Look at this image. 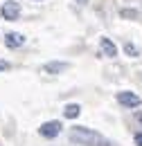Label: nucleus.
Here are the masks:
<instances>
[{
  "mask_svg": "<svg viewBox=\"0 0 142 146\" xmlns=\"http://www.w3.org/2000/svg\"><path fill=\"white\" fill-rule=\"evenodd\" d=\"M133 142H135V146H142V133H135V135H133Z\"/></svg>",
  "mask_w": 142,
  "mask_h": 146,
  "instance_id": "12",
  "label": "nucleus"
},
{
  "mask_svg": "<svg viewBox=\"0 0 142 146\" xmlns=\"http://www.w3.org/2000/svg\"><path fill=\"white\" fill-rule=\"evenodd\" d=\"M70 139L77 142V144H81V146H113L104 135H99L97 130L86 128V126H72L70 128Z\"/></svg>",
  "mask_w": 142,
  "mask_h": 146,
  "instance_id": "1",
  "label": "nucleus"
},
{
  "mask_svg": "<svg viewBox=\"0 0 142 146\" xmlns=\"http://www.w3.org/2000/svg\"><path fill=\"white\" fill-rule=\"evenodd\" d=\"M61 128L63 124L59 121V119H52V121H45V124H41L38 128V133H41V137H48V139H54L59 133H61Z\"/></svg>",
  "mask_w": 142,
  "mask_h": 146,
  "instance_id": "3",
  "label": "nucleus"
},
{
  "mask_svg": "<svg viewBox=\"0 0 142 146\" xmlns=\"http://www.w3.org/2000/svg\"><path fill=\"white\" fill-rule=\"evenodd\" d=\"M0 16L5 20H18L20 18V5H18L16 0H7L0 7Z\"/></svg>",
  "mask_w": 142,
  "mask_h": 146,
  "instance_id": "2",
  "label": "nucleus"
},
{
  "mask_svg": "<svg viewBox=\"0 0 142 146\" xmlns=\"http://www.w3.org/2000/svg\"><path fill=\"white\" fill-rule=\"evenodd\" d=\"M36 2H41V0H36Z\"/></svg>",
  "mask_w": 142,
  "mask_h": 146,
  "instance_id": "14",
  "label": "nucleus"
},
{
  "mask_svg": "<svg viewBox=\"0 0 142 146\" xmlns=\"http://www.w3.org/2000/svg\"><path fill=\"white\" fill-rule=\"evenodd\" d=\"M68 68H70L68 61H48V63L43 65V72H48V74H61V72H66Z\"/></svg>",
  "mask_w": 142,
  "mask_h": 146,
  "instance_id": "5",
  "label": "nucleus"
},
{
  "mask_svg": "<svg viewBox=\"0 0 142 146\" xmlns=\"http://www.w3.org/2000/svg\"><path fill=\"white\" fill-rule=\"evenodd\" d=\"M124 52L129 56H140V50H138V45H133V43H124Z\"/></svg>",
  "mask_w": 142,
  "mask_h": 146,
  "instance_id": "9",
  "label": "nucleus"
},
{
  "mask_svg": "<svg viewBox=\"0 0 142 146\" xmlns=\"http://www.w3.org/2000/svg\"><path fill=\"white\" fill-rule=\"evenodd\" d=\"M99 50H102V54L108 56V58H113V56H117V45L111 40V38L102 36L99 38Z\"/></svg>",
  "mask_w": 142,
  "mask_h": 146,
  "instance_id": "6",
  "label": "nucleus"
},
{
  "mask_svg": "<svg viewBox=\"0 0 142 146\" xmlns=\"http://www.w3.org/2000/svg\"><path fill=\"white\" fill-rule=\"evenodd\" d=\"M135 121H138V124H142V110H140V112H135Z\"/></svg>",
  "mask_w": 142,
  "mask_h": 146,
  "instance_id": "13",
  "label": "nucleus"
},
{
  "mask_svg": "<svg viewBox=\"0 0 142 146\" xmlns=\"http://www.w3.org/2000/svg\"><path fill=\"white\" fill-rule=\"evenodd\" d=\"M5 70H11V63H9V61H2V58H0V72H5Z\"/></svg>",
  "mask_w": 142,
  "mask_h": 146,
  "instance_id": "11",
  "label": "nucleus"
},
{
  "mask_svg": "<svg viewBox=\"0 0 142 146\" xmlns=\"http://www.w3.org/2000/svg\"><path fill=\"white\" fill-rule=\"evenodd\" d=\"M25 43V36L20 34V32H9V34H5V45L7 47H20Z\"/></svg>",
  "mask_w": 142,
  "mask_h": 146,
  "instance_id": "7",
  "label": "nucleus"
},
{
  "mask_svg": "<svg viewBox=\"0 0 142 146\" xmlns=\"http://www.w3.org/2000/svg\"><path fill=\"white\" fill-rule=\"evenodd\" d=\"M117 104L124 106V108H138V106L142 104V99L135 94V92L122 90V92H117Z\"/></svg>",
  "mask_w": 142,
  "mask_h": 146,
  "instance_id": "4",
  "label": "nucleus"
},
{
  "mask_svg": "<svg viewBox=\"0 0 142 146\" xmlns=\"http://www.w3.org/2000/svg\"><path fill=\"white\" fill-rule=\"evenodd\" d=\"M81 115V106L79 104H68L66 108H63V117L66 119H77Z\"/></svg>",
  "mask_w": 142,
  "mask_h": 146,
  "instance_id": "8",
  "label": "nucleus"
},
{
  "mask_svg": "<svg viewBox=\"0 0 142 146\" xmlns=\"http://www.w3.org/2000/svg\"><path fill=\"white\" fill-rule=\"evenodd\" d=\"M120 14H122L124 18H135V16H138V11H135V9H122Z\"/></svg>",
  "mask_w": 142,
  "mask_h": 146,
  "instance_id": "10",
  "label": "nucleus"
}]
</instances>
